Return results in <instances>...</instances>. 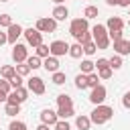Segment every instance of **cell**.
<instances>
[{
	"instance_id": "1",
	"label": "cell",
	"mask_w": 130,
	"mask_h": 130,
	"mask_svg": "<svg viewBox=\"0 0 130 130\" xmlns=\"http://www.w3.org/2000/svg\"><path fill=\"white\" fill-rule=\"evenodd\" d=\"M112 116H114V108L100 104V106H95V108H93V112L89 114V120H91V124L102 126V124L110 122V120H112Z\"/></svg>"
},
{
	"instance_id": "2",
	"label": "cell",
	"mask_w": 130,
	"mask_h": 130,
	"mask_svg": "<svg viewBox=\"0 0 130 130\" xmlns=\"http://www.w3.org/2000/svg\"><path fill=\"white\" fill-rule=\"evenodd\" d=\"M91 39H93V43H95V47L98 49H108L110 47V37H108V28H106V24H95L93 28H91Z\"/></svg>"
},
{
	"instance_id": "3",
	"label": "cell",
	"mask_w": 130,
	"mask_h": 130,
	"mask_svg": "<svg viewBox=\"0 0 130 130\" xmlns=\"http://www.w3.org/2000/svg\"><path fill=\"white\" fill-rule=\"evenodd\" d=\"M35 28L39 32H55L57 30V20L53 16H41L35 24Z\"/></svg>"
},
{
	"instance_id": "4",
	"label": "cell",
	"mask_w": 130,
	"mask_h": 130,
	"mask_svg": "<svg viewBox=\"0 0 130 130\" xmlns=\"http://www.w3.org/2000/svg\"><path fill=\"white\" fill-rule=\"evenodd\" d=\"M85 30H89V22H87V18H73L71 20V24H69V32L77 39L81 32H85Z\"/></svg>"
},
{
	"instance_id": "5",
	"label": "cell",
	"mask_w": 130,
	"mask_h": 130,
	"mask_svg": "<svg viewBox=\"0 0 130 130\" xmlns=\"http://www.w3.org/2000/svg\"><path fill=\"white\" fill-rule=\"evenodd\" d=\"M28 100V89L26 87H16V89H12L10 93H8V98H6V104H22V102H26Z\"/></svg>"
},
{
	"instance_id": "6",
	"label": "cell",
	"mask_w": 130,
	"mask_h": 130,
	"mask_svg": "<svg viewBox=\"0 0 130 130\" xmlns=\"http://www.w3.org/2000/svg\"><path fill=\"white\" fill-rule=\"evenodd\" d=\"M22 35H24V39H26V45H30L32 49H37V47L43 43V32H39V30L32 28V26H30V28H24Z\"/></svg>"
},
{
	"instance_id": "7",
	"label": "cell",
	"mask_w": 130,
	"mask_h": 130,
	"mask_svg": "<svg viewBox=\"0 0 130 130\" xmlns=\"http://www.w3.org/2000/svg\"><path fill=\"white\" fill-rule=\"evenodd\" d=\"M12 59H14V63H24V61L28 59V47L16 43V45L12 47Z\"/></svg>"
},
{
	"instance_id": "8",
	"label": "cell",
	"mask_w": 130,
	"mask_h": 130,
	"mask_svg": "<svg viewBox=\"0 0 130 130\" xmlns=\"http://www.w3.org/2000/svg\"><path fill=\"white\" fill-rule=\"evenodd\" d=\"M49 51H51L53 57H63V55L69 53V45H67L65 41H53V43L49 45Z\"/></svg>"
},
{
	"instance_id": "9",
	"label": "cell",
	"mask_w": 130,
	"mask_h": 130,
	"mask_svg": "<svg viewBox=\"0 0 130 130\" xmlns=\"http://www.w3.org/2000/svg\"><path fill=\"white\" fill-rule=\"evenodd\" d=\"M26 89L32 91V93H37V95H43V93H45V81H43L41 77H28Z\"/></svg>"
},
{
	"instance_id": "10",
	"label": "cell",
	"mask_w": 130,
	"mask_h": 130,
	"mask_svg": "<svg viewBox=\"0 0 130 130\" xmlns=\"http://www.w3.org/2000/svg\"><path fill=\"white\" fill-rule=\"evenodd\" d=\"M106 95H108V91H106V87L100 83L98 87H93V89H91V93H89V102H91L93 106H100V104H104Z\"/></svg>"
},
{
	"instance_id": "11",
	"label": "cell",
	"mask_w": 130,
	"mask_h": 130,
	"mask_svg": "<svg viewBox=\"0 0 130 130\" xmlns=\"http://www.w3.org/2000/svg\"><path fill=\"white\" fill-rule=\"evenodd\" d=\"M22 32H24V28H22L18 22H12V24L8 26V32H6V37H8V43H10V45H16V39H18Z\"/></svg>"
},
{
	"instance_id": "12",
	"label": "cell",
	"mask_w": 130,
	"mask_h": 130,
	"mask_svg": "<svg viewBox=\"0 0 130 130\" xmlns=\"http://www.w3.org/2000/svg\"><path fill=\"white\" fill-rule=\"evenodd\" d=\"M57 120H59V116H57V112H53L51 108H45V110L41 112V124L55 126V124H57Z\"/></svg>"
},
{
	"instance_id": "13",
	"label": "cell",
	"mask_w": 130,
	"mask_h": 130,
	"mask_svg": "<svg viewBox=\"0 0 130 130\" xmlns=\"http://www.w3.org/2000/svg\"><path fill=\"white\" fill-rule=\"evenodd\" d=\"M114 53H116V55H120V57L130 55V41H126V39L116 41V43H114Z\"/></svg>"
},
{
	"instance_id": "14",
	"label": "cell",
	"mask_w": 130,
	"mask_h": 130,
	"mask_svg": "<svg viewBox=\"0 0 130 130\" xmlns=\"http://www.w3.org/2000/svg\"><path fill=\"white\" fill-rule=\"evenodd\" d=\"M106 28H108V32L110 30H122L124 28V20L120 16H110L108 22H106Z\"/></svg>"
},
{
	"instance_id": "15",
	"label": "cell",
	"mask_w": 130,
	"mask_h": 130,
	"mask_svg": "<svg viewBox=\"0 0 130 130\" xmlns=\"http://www.w3.org/2000/svg\"><path fill=\"white\" fill-rule=\"evenodd\" d=\"M43 67H45L49 73H55V71H59V59L53 57V55H49L47 59H43Z\"/></svg>"
},
{
	"instance_id": "16",
	"label": "cell",
	"mask_w": 130,
	"mask_h": 130,
	"mask_svg": "<svg viewBox=\"0 0 130 130\" xmlns=\"http://www.w3.org/2000/svg\"><path fill=\"white\" fill-rule=\"evenodd\" d=\"M69 16V10H67V6H63V4H57L55 8H53V18L55 20H65Z\"/></svg>"
},
{
	"instance_id": "17",
	"label": "cell",
	"mask_w": 130,
	"mask_h": 130,
	"mask_svg": "<svg viewBox=\"0 0 130 130\" xmlns=\"http://www.w3.org/2000/svg\"><path fill=\"white\" fill-rule=\"evenodd\" d=\"M57 106L59 108H73V98L67 93H59L57 95Z\"/></svg>"
},
{
	"instance_id": "18",
	"label": "cell",
	"mask_w": 130,
	"mask_h": 130,
	"mask_svg": "<svg viewBox=\"0 0 130 130\" xmlns=\"http://www.w3.org/2000/svg\"><path fill=\"white\" fill-rule=\"evenodd\" d=\"M75 126L79 128V130H89L91 128V120H89V116H77L75 118Z\"/></svg>"
},
{
	"instance_id": "19",
	"label": "cell",
	"mask_w": 130,
	"mask_h": 130,
	"mask_svg": "<svg viewBox=\"0 0 130 130\" xmlns=\"http://www.w3.org/2000/svg\"><path fill=\"white\" fill-rule=\"evenodd\" d=\"M0 75H2V79H10V77H14V75H16L14 65H2V67H0Z\"/></svg>"
},
{
	"instance_id": "20",
	"label": "cell",
	"mask_w": 130,
	"mask_h": 130,
	"mask_svg": "<svg viewBox=\"0 0 130 130\" xmlns=\"http://www.w3.org/2000/svg\"><path fill=\"white\" fill-rule=\"evenodd\" d=\"M35 55H37L39 59H47V57L51 55V51H49V45H45V43H41V45L37 47V51H35Z\"/></svg>"
},
{
	"instance_id": "21",
	"label": "cell",
	"mask_w": 130,
	"mask_h": 130,
	"mask_svg": "<svg viewBox=\"0 0 130 130\" xmlns=\"http://www.w3.org/2000/svg\"><path fill=\"white\" fill-rule=\"evenodd\" d=\"M79 67H81V73H83V75H89V73H93V69H95L93 61H89V59H83Z\"/></svg>"
},
{
	"instance_id": "22",
	"label": "cell",
	"mask_w": 130,
	"mask_h": 130,
	"mask_svg": "<svg viewBox=\"0 0 130 130\" xmlns=\"http://www.w3.org/2000/svg\"><path fill=\"white\" fill-rule=\"evenodd\" d=\"M81 53H83V49H81V45L79 43H75V45H69V57H73V59H79L81 57Z\"/></svg>"
},
{
	"instance_id": "23",
	"label": "cell",
	"mask_w": 130,
	"mask_h": 130,
	"mask_svg": "<svg viewBox=\"0 0 130 130\" xmlns=\"http://www.w3.org/2000/svg\"><path fill=\"white\" fill-rule=\"evenodd\" d=\"M24 63H26V65L30 67V71H32V69H39V67H43V59H39L37 55H32V57H28V59H26Z\"/></svg>"
},
{
	"instance_id": "24",
	"label": "cell",
	"mask_w": 130,
	"mask_h": 130,
	"mask_svg": "<svg viewBox=\"0 0 130 130\" xmlns=\"http://www.w3.org/2000/svg\"><path fill=\"white\" fill-rule=\"evenodd\" d=\"M57 116H59V120H67V118L75 116V110L73 108H59L57 110Z\"/></svg>"
},
{
	"instance_id": "25",
	"label": "cell",
	"mask_w": 130,
	"mask_h": 130,
	"mask_svg": "<svg viewBox=\"0 0 130 130\" xmlns=\"http://www.w3.org/2000/svg\"><path fill=\"white\" fill-rule=\"evenodd\" d=\"M98 14H100V10H98V6H85V10H83V18H98Z\"/></svg>"
},
{
	"instance_id": "26",
	"label": "cell",
	"mask_w": 130,
	"mask_h": 130,
	"mask_svg": "<svg viewBox=\"0 0 130 130\" xmlns=\"http://www.w3.org/2000/svg\"><path fill=\"white\" fill-rule=\"evenodd\" d=\"M14 69H16V75H20V77H26V75L30 73V67H28L26 63H16Z\"/></svg>"
},
{
	"instance_id": "27",
	"label": "cell",
	"mask_w": 130,
	"mask_h": 130,
	"mask_svg": "<svg viewBox=\"0 0 130 130\" xmlns=\"http://www.w3.org/2000/svg\"><path fill=\"white\" fill-rule=\"evenodd\" d=\"M75 87L77 89H85L87 87V75H83V73L75 75Z\"/></svg>"
},
{
	"instance_id": "28",
	"label": "cell",
	"mask_w": 130,
	"mask_h": 130,
	"mask_svg": "<svg viewBox=\"0 0 130 130\" xmlns=\"http://www.w3.org/2000/svg\"><path fill=\"white\" fill-rule=\"evenodd\" d=\"M51 81H53L55 85H63V83H65V73H63V71H55V73L51 75Z\"/></svg>"
},
{
	"instance_id": "29",
	"label": "cell",
	"mask_w": 130,
	"mask_h": 130,
	"mask_svg": "<svg viewBox=\"0 0 130 130\" xmlns=\"http://www.w3.org/2000/svg\"><path fill=\"white\" fill-rule=\"evenodd\" d=\"M4 114H6V116H16V114H20V106H18V104H6Z\"/></svg>"
},
{
	"instance_id": "30",
	"label": "cell",
	"mask_w": 130,
	"mask_h": 130,
	"mask_svg": "<svg viewBox=\"0 0 130 130\" xmlns=\"http://www.w3.org/2000/svg\"><path fill=\"white\" fill-rule=\"evenodd\" d=\"M81 49H83V53L89 57V55H93L95 51H98V47H95V43L93 41H89V43H85V45H81Z\"/></svg>"
},
{
	"instance_id": "31",
	"label": "cell",
	"mask_w": 130,
	"mask_h": 130,
	"mask_svg": "<svg viewBox=\"0 0 130 130\" xmlns=\"http://www.w3.org/2000/svg\"><path fill=\"white\" fill-rule=\"evenodd\" d=\"M108 63H110V67L116 71V69H120V67H122V57H120V55H114V57H110V59H108Z\"/></svg>"
},
{
	"instance_id": "32",
	"label": "cell",
	"mask_w": 130,
	"mask_h": 130,
	"mask_svg": "<svg viewBox=\"0 0 130 130\" xmlns=\"http://www.w3.org/2000/svg\"><path fill=\"white\" fill-rule=\"evenodd\" d=\"M100 85V77H98V73H89L87 75V87H98Z\"/></svg>"
},
{
	"instance_id": "33",
	"label": "cell",
	"mask_w": 130,
	"mask_h": 130,
	"mask_svg": "<svg viewBox=\"0 0 130 130\" xmlns=\"http://www.w3.org/2000/svg\"><path fill=\"white\" fill-rule=\"evenodd\" d=\"M75 41H77L79 45H85V43H89V41H93V39H91V32H89V30H85V32H81Z\"/></svg>"
},
{
	"instance_id": "34",
	"label": "cell",
	"mask_w": 130,
	"mask_h": 130,
	"mask_svg": "<svg viewBox=\"0 0 130 130\" xmlns=\"http://www.w3.org/2000/svg\"><path fill=\"white\" fill-rule=\"evenodd\" d=\"M112 73H114V69H112V67H106V69H100V71H98V77H100V79H110Z\"/></svg>"
},
{
	"instance_id": "35",
	"label": "cell",
	"mask_w": 130,
	"mask_h": 130,
	"mask_svg": "<svg viewBox=\"0 0 130 130\" xmlns=\"http://www.w3.org/2000/svg\"><path fill=\"white\" fill-rule=\"evenodd\" d=\"M12 24V16L10 14H0V26L2 28H8Z\"/></svg>"
},
{
	"instance_id": "36",
	"label": "cell",
	"mask_w": 130,
	"mask_h": 130,
	"mask_svg": "<svg viewBox=\"0 0 130 130\" xmlns=\"http://www.w3.org/2000/svg\"><path fill=\"white\" fill-rule=\"evenodd\" d=\"M8 130H26V124L20 122V120H12L10 126H8Z\"/></svg>"
},
{
	"instance_id": "37",
	"label": "cell",
	"mask_w": 130,
	"mask_h": 130,
	"mask_svg": "<svg viewBox=\"0 0 130 130\" xmlns=\"http://www.w3.org/2000/svg\"><path fill=\"white\" fill-rule=\"evenodd\" d=\"M8 81H10V87H12V89H16V87H22V77H20V75H14V77H10Z\"/></svg>"
},
{
	"instance_id": "38",
	"label": "cell",
	"mask_w": 130,
	"mask_h": 130,
	"mask_svg": "<svg viewBox=\"0 0 130 130\" xmlns=\"http://www.w3.org/2000/svg\"><path fill=\"white\" fill-rule=\"evenodd\" d=\"M0 91H2V93H10V91H12L8 79H2V77H0Z\"/></svg>"
},
{
	"instance_id": "39",
	"label": "cell",
	"mask_w": 130,
	"mask_h": 130,
	"mask_svg": "<svg viewBox=\"0 0 130 130\" xmlns=\"http://www.w3.org/2000/svg\"><path fill=\"white\" fill-rule=\"evenodd\" d=\"M108 37H110V41H114V43L124 39V37H122V30H110V32H108Z\"/></svg>"
},
{
	"instance_id": "40",
	"label": "cell",
	"mask_w": 130,
	"mask_h": 130,
	"mask_svg": "<svg viewBox=\"0 0 130 130\" xmlns=\"http://www.w3.org/2000/svg\"><path fill=\"white\" fill-rule=\"evenodd\" d=\"M55 130H71V126H69V122H67V120H57Z\"/></svg>"
},
{
	"instance_id": "41",
	"label": "cell",
	"mask_w": 130,
	"mask_h": 130,
	"mask_svg": "<svg viewBox=\"0 0 130 130\" xmlns=\"http://www.w3.org/2000/svg\"><path fill=\"white\" fill-rule=\"evenodd\" d=\"M95 65V69L100 71V69H106V67H110V63H108V59H98V63H93Z\"/></svg>"
},
{
	"instance_id": "42",
	"label": "cell",
	"mask_w": 130,
	"mask_h": 130,
	"mask_svg": "<svg viewBox=\"0 0 130 130\" xmlns=\"http://www.w3.org/2000/svg\"><path fill=\"white\" fill-rule=\"evenodd\" d=\"M122 106H124L126 110H130V91L124 93V98H122Z\"/></svg>"
},
{
	"instance_id": "43",
	"label": "cell",
	"mask_w": 130,
	"mask_h": 130,
	"mask_svg": "<svg viewBox=\"0 0 130 130\" xmlns=\"http://www.w3.org/2000/svg\"><path fill=\"white\" fill-rule=\"evenodd\" d=\"M4 43H8V37H6V32H2V30H0V47H2Z\"/></svg>"
},
{
	"instance_id": "44",
	"label": "cell",
	"mask_w": 130,
	"mask_h": 130,
	"mask_svg": "<svg viewBox=\"0 0 130 130\" xmlns=\"http://www.w3.org/2000/svg\"><path fill=\"white\" fill-rule=\"evenodd\" d=\"M118 6H122V8H130V0H120Z\"/></svg>"
},
{
	"instance_id": "45",
	"label": "cell",
	"mask_w": 130,
	"mask_h": 130,
	"mask_svg": "<svg viewBox=\"0 0 130 130\" xmlns=\"http://www.w3.org/2000/svg\"><path fill=\"white\" fill-rule=\"evenodd\" d=\"M118 2H120V0H106L108 6H118Z\"/></svg>"
},
{
	"instance_id": "46",
	"label": "cell",
	"mask_w": 130,
	"mask_h": 130,
	"mask_svg": "<svg viewBox=\"0 0 130 130\" xmlns=\"http://www.w3.org/2000/svg\"><path fill=\"white\" fill-rule=\"evenodd\" d=\"M37 130H49V126H47V124H39V126H37Z\"/></svg>"
},
{
	"instance_id": "47",
	"label": "cell",
	"mask_w": 130,
	"mask_h": 130,
	"mask_svg": "<svg viewBox=\"0 0 130 130\" xmlns=\"http://www.w3.org/2000/svg\"><path fill=\"white\" fill-rule=\"evenodd\" d=\"M6 98H8V93H2L0 91V102H6Z\"/></svg>"
},
{
	"instance_id": "48",
	"label": "cell",
	"mask_w": 130,
	"mask_h": 130,
	"mask_svg": "<svg viewBox=\"0 0 130 130\" xmlns=\"http://www.w3.org/2000/svg\"><path fill=\"white\" fill-rule=\"evenodd\" d=\"M55 2H57V4H63V2H65V0H55Z\"/></svg>"
},
{
	"instance_id": "49",
	"label": "cell",
	"mask_w": 130,
	"mask_h": 130,
	"mask_svg": "<svg viewBox=\"0 0 130 130\" xmlns=\"http://www.w3.org/2000/svg\"><path fill=\"white\" fill-rule=\"evenodd\" d=\"M0 2H8V0H0Z\"/></svg>"
}]
</instances>
